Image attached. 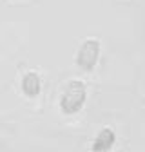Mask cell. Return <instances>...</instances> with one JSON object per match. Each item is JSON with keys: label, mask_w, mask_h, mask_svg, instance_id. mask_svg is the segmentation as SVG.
<instances>
[{"label": "cell", "mask_w": 145, "mask_h": 152, "mask_svg": "<svg viewBox=\"0 0 145 152\" xmlns=\"http://www.w3.org/2000/svg\"><path fill=\"white\" fill-rule=\"evenodd\" d=\"M87 100V87L83 82L80 80H72L67 83V87L64 89L62 96H60V109L64 114L72 116L82 110L83 103Z\"/></svg>", "instance_id": "cell-1"}, {"label": "cell", "mask_w": 145, "mask_h": 152, "mask_svg": "<svg viewBox=\"0 0 145 152\" xmlns=\"http://www.w3.org/2000/svg\"><path fill=\"white\" fill-rule=\"evenodd\" d=\"M100 51H102V45L100 42L96 40V38H89V40H85L76 54V64L82 71L85 72H91L96 64H98V58H100Z\"/></svg>", "instance_id": "cell-2"}, {"label": "cell", "mask_w": 145, "mask_h": 152, "mask_svg": "<svg viewBox=\"0 0 145 152\" xmlns=\"http://www.w3.org/2000/svg\"><path fill=\"white\" fill-rule=\"evenodd\" d=\"M40 89H42V82H40V76L29 71L24 74L22 78V92L26 94L27 98H36L40 94Z\"/></svg>", "instance_id": "cell-3"}, {"label": "cell", "mask_w": 145, "mask_h": 152, "mask_svg": "<svg viewBox=\"0 0 145 152\" xmlns=\"http://www.w3.org/2000/svg\"><path fill=\"white\" fill-rule=\"evenodd\" d=\"M116 141V134H114V130L113 129H103L100 134L96 136V140L93 141V150L94 152H100V150H109Z\"/></svg>", "instance_id": "cell-4"}]
</instances>
